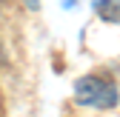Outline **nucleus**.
I'll return each mask as SVG.
<instances>
[{"label":"nucleus","instance_id":"nucleus-1","mask_svg":"<svg viewBox=\"0 0 120 117\" xmlns=\"http://www.w3.org/2000/svg\"><path fill=\"white\" fill-rule=\"evenodd\" d=\"M74 100L80 106H89V109H114L117 106V86L100 74H89V77H80L74 83Z\"/></svg>","mask_w":120,"mask_h":117},{"label":"nucleus","instance_id":"nucleus-2","mask_svg":"<svg viewBox=\"0 0 120 117\" xmlns=\"http://www.w3.org/2000/svg\"><path fill=\"white\" fill-rule=\"evenodd\" d=\"M97 11L103 14V20L120 23V3L117 0H97Z\"/></svg>","mask_w":120,"mask_h":117}]
</instances>
